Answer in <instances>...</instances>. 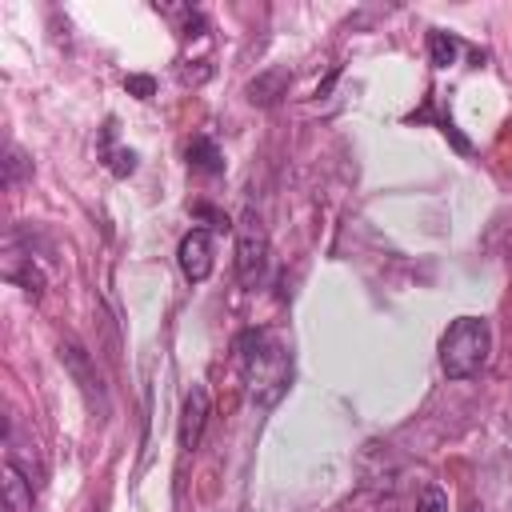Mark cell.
<instances>
[{
    "mask_svg": "<svg viewBox=\"0 0 512 512\" xmlns=\"http://www.w3.org/2000/svg\"><path fill=\"white\" fill-rule=\"evenodd\" d=\"M268 272V232L256 208H244L236 220V280L244 288H256Z\"/></svg>",
    "mask_w": 512,
    "mask_h": 512,
    "instance_id": "3957f363",
    "label": "cell"
},
{
    "mask_svg": "<svg viewBox=\"0 0 512 512\" xmlns=\"http://www.w3.org/2000/svg\"><path fill=\"white\" fill-rule=\"evenodd\" d=\"M8 464L12 468H20L24 472V480L40 492L44 488V476H48V468H44V460H40V452H36V440H20V432L16 428H8Z\"/></svg>",
    "mask_w": 512,
    "mask_h": 512,
    "instance_id": "52a82bcc",
    "label": "cell"
},
{
    "mask_svg": "<svg viewBox=\"0 0 512 512\" xmlns=\"http://www.w3.org/2000/svg\"><path fill=\"white\" fill-rule=\"evenodd\" d=\"M416 512H448V496H444V488H440V484H428V488L420 492Z\"/></svg>",
    "mask_w": 512,
    "mask_h": 512,
    "instance_id": "5bb4252c",
    "label": "cell"
},
{
    "mask_svg": "<svg viewBox=\"0 0 512 512\" xmlns=\"http://www.w3.org/2000/svg\"><path fill=\"white\" fill-rule=\"evenodd\" d=\"M176 264H180L184 280H192V284H204L212 276V236H208V228H192V232L180 236Z\"/></svg>",
    "mask_w": 512,
    "mask_h": 512,
    "instance_id": "277c9868",
    "label": "cell"
},
{
    "mask_svg": "<svg viewBox=\"0 0 512 512\" xmlns=\"http://www.w3.org/2000/svg\"><path fill=\"white\" fill-rule=\"evenodd\" d=\"M492 348V332L484 316H460L448 324V332L440 336V368L448 380H468L484 368Z\"/></svg>",
    "mask_w": 512,
    "mask_h": 512,
    "instance_id": "7a4b0ae2",
    "label": "cell"
},
{
    "mask_svg": "<svg viewBox=\"0 0 512 512\" xmlns=\"http://www.w3.org/2000/svg\"><path fill=\"white\" fill-rule=\"evenodd\" d=\"M188 168L200 176H220L224 172V152L216 148L212 136H192L188 144Z\"/></svg>",
    "mask_w": 512,
    "mask_h": 512,
    "instance_id": "30bf717a",
    "label": "cell"
},
{
    "mask_svg": "<svg viewBox=\"0 0 512 512\" xmlns=\"http://www.w3.org/2000/svg\"><path fill=\"white\" fill-rule=\"evenodd\" d=\"M100 160H104V168L112 172V176H132L136 172V152L132 148H116V116H108L104 120V128H100Z\"/></svg>",
    "mask_w": 512,
    "mask_h": 512,
    "instance_id": "ba28073f",
    "label": "cell"
},
{
    "mask_svg": "<svg viewBox=\"0 0 512 512\" xmlns=\"http://www.w3.org/2000/svg\"><path fill=\"white\" fill-rule=\"evenodd\" d=\"M28 172H32V160H24V152L12 144V148H8V160H4V184H8V188H20V180H24Z\"/></svg>",
    "mask_w": 512,
    "mask_h": 512,
    "instance_id": "4fadbf2b",
    "label": "cell"
},
{
    "mask_svg": "<svg viewBox=\"0 0 512 512\" xmlns=\"http://www.w3.org/2000/svg\"><path fill=\"white\" fill-rule=\"evenodd\" d=\"M428 52H432V64H436V68H448V64H456L460 40H456L452 32H444V28H432V32H428Z\"/></svg>",
    "mask_w": 512,
    "mask_h": 512,
    "instance_id": "7c38bea8",
    "label": "cell"
},
{
    "mask_svg": "<svg viewBox=\"0 0 512 512\" xmlns=\"http://www.w3.org/2000/svg\"><path fill=\"white\" fill-rule=\"evenodd\" d=\"M468 512H484V508H480V504H472V508H468Z\"/></svg>",
    "mask_w": 512,
    "mask_h": 512,
    "instance_id": "2e32d148",
    "label": "cell"
},
{
    "mask_svg": "<svg viewBox=\"0 0 512 512\" xmlns=\"http://www.w3.org/2000/svg\"><path fill=\"white\" fill-rule=\"evenodd\" d=\"M232 352H236V368H240V376L248 384V396L260 408L280 404V396L292 384V352H288V344L276 340L268 328H244L232 340Z\"/></svg>",
    "mask_w": 512,
    "mask_h": 512,
    "instance_id": "6da1fadb",
    "label": "cell"
},
{
    "mask_svg": "<svg viewBox=\"0 0 512 512\" xmlns=\"http://www.w3.org/2000/svg\"><path fill=\"white\" fill-rule=\"evenodd\" d=\"M204 424H208V388L192 384L184 396V412H180V444L184 452H196L204 440Z\"/></svg>",
    "mask_w": 512,
    "mask_h": 512,
    "instance_id": "8992f818",
    "label": "cell"
},
{
    "mask_svg": "<svg viewBox=\"0 0 512 512\" xmlns=\"http://www.w3.org/2000/svg\"><path fill=\"white\" fill-rule=\"evenodd\" d=\"M124 88L136 96V100H148L156 92V80L152 76H124Z\"/></svg>",
    "mask_w": 512,
    "mask_h": 512,
    "instance_id": "9a60e30c",
    "label": "cell"
},
{
    "mask_svg": "<svg viewBox=\"0 0 512 512\" xmlns=\"http://www.w3.org/2000/svg\"><path fill=\"white\" fill-rule=\"evenodd\" d=\"M288 84H292L288 68H268V72H260V76L248 84V100L260 104V108H268V104H276V100L288 92Z\"/></svg>",
    "mask_w": 512,
    "mask_h": 512,
    "instance_id": "9c48e42d",
    "label": "cell"
},
{
    "mask_svg": "<svg viewBox=\"0 0 512 512\" xmlns=\"http://www.w3.org/2000/svg\"><path fill=\"white\" fill-rule=\"evenodd\" d=\"M60 364H64V368H68V376L80 384L84 400H88L92 408L100 404V412H104L108 404H104V388H100V376H96V368H92V356H88L76 340H64V344H60Z\"/></svg>",
    "mask_w": 512,
    "mask_h": 512,
    "instance_id": "5b68a950",
    "label": "cell"
},
{
    "mask_svg": "<svg viewBox=\"0 0 512 512\" xmlns=\"http://www.w3.org/2000/svg\"><path fill=\"white\" fill-rule=\"evenodd\" d=\"M32 492L36 488L24 480V472L4 460V500H8V512H32Z\"/></svg>",
    "mask_w": 512,
    "mask_h": 512,
    "instance_id": "8fae6325",
    "label": "cell"
}]
</instances>
